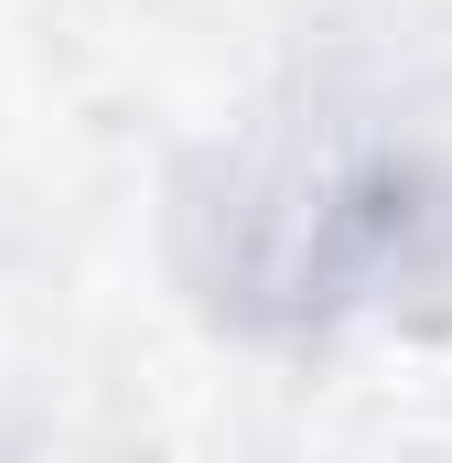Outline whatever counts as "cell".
I'll use <instances>...</instances> for the list:
<instances>
[{
  "instance_id": "obj_1",
  "label": "cell",
  "mask_w": 452,
  "mask_h": 463,
  "mask_svg": "<svg viewBox=\"0 0 452 463\" xmlns=\"http://www.w3.org/2000/svg\"><path fill=\"white\" fill-rule=\"evenodd\" d=\"M173 269L259 345L388 324L452 280V162L399 118H248L173 184Z\"/></svg>"
}]
</instances>
